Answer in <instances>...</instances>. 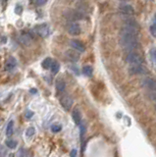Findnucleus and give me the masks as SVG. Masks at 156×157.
<instances>
[{
	"label": "nucleus",
	"mask_w": 156,
	"mask_h": 157,
	"mask_svg": "<svg viewBox=\"0 0 156 157\" xmlns=\"http://www.w3.org/2000/svg\"><path fill=\"white\" fill-rule=\"evenodd\" d=\"M119 42L122 48L124 50L134 52L139 47V29L133 27H128L125 26L122 27L120 30V35H119Z\"/></svg>",
	"instance_id": "nucleus-1"
},
{
	"label": "nucleus",
	"mask_w": 156,
	"mask_h": 157,
	"mask_svg": "<svg viewBox=\"0 0 156 157\" xmlns=\"http://www.w3.org/2000/svg\"><path fill=\"white\" fill-rule=\"evenodd\" d=\"M64 16H65L67 20L71 21V22H76V21L84 19V14L79 10H75V9L67 10L65 13H64Z\"/></svg>",
	"instance_id": "nucleus-2"
},
{
	"label": "nucleus",
	"mask_w": 156,
	"mask_h": 157,
	"mask_svg": "<svg viewBox=\"0 0 156 157\" xmlns=\"http://www.w3.org/2000/svg\"><path fill=\"white\" fill-rule=\"evenodd\" d=\"M127 63L131 66H136V65H142L143 63V58L142 55L136 53V52H130L126 57Z\"/></svg>",
	"instance_id": "nucleus-3"
},
{
	"label": "nucleus",
	"mask_w": 156,
	"mask_h": 157,
	"mask_svg": "<svg viewBox=\"0 0 156 157\" xmlns=\"http://www.w3.org/2000/svg\"><path fill=\"white\" fill-rule=\"evenodd\" d=\"M32 30L38 36L43 38H47V36L50 35V27H49V25L46 24V23L38 25V26H35V27H33Z\"/></svg>",
	"instance_id": "nucleus-4"
},
{
	"label": "nucleus",
	"mask_w": 156,
	"mask_h": 157,
	"mask_svg": "<svg viewBox=\"0 0 156 157\" xmlns=\"http://www.w3.org/2000/svg\"><path fill=\"white\" fill-rule=\"evenodd\" d=\"M67 30H68L69 35H74V36L81 35V33H82L81 26H79V25L78 23H76V22L69 23L68 26H67Z\"/></svg>",
	"instance_id": "nucleus-5"
},
{
	"label": "nucleus",
	"mask_w": 156,
	"mask_h": 157,
	"mask_svg": "<svg viewBox=\"0 0 156 157\" xmlns=\"http://www.w3.org/2000/svg\"><path fill=\"white\" fill-rule=\"evenodd\" d=\"M129 74L130 75H145L147 74V69L142 65L131 66L129 68Z\"/></svg>",
	"instance_id": "nucleus-6"
},
{
	"label": "nucleus",
	"mask_w": 156,
	"mask_h": 157,
	"mask_svg": "<svg viewBox=\"0 0 156 157\" xmlns=\"http://www.w3.org/2000/svg\"><path fill=\"white\" fill-rule=\"evenodd\" d=\"M70 45H71V47H73V49H75V50L78 52L85 51L84 44L82 43L81 41H79V39H71V41H70Z\"/></svg>",
	"instance_id": "nucleus-7"
},
{
	"label": "nucleus",
	"mask_w": 156,
	"mask_h": 157,
	"mask_svg": "<svg viewBox=\"0 0 156 157\" xmlns=\"http://www.w3.org/2000/svg\"><path fill=\"white\" fill-rule=\"evenodd\" d=\"M65 56L71 62H77L79 59V53L75 49H69L65 52Z\"/></svg>",
	"instance_id": "nucleus-8"
},
{
	"label": "nucleus",
	"mask_w": 156,
	"mask_h": 157,
	"mask_svg": "<svg viewBox=\"0 0 156 157\" xmlns=\"http://www.w3.org/2000/svg\"><path fill=\"white\" fill-rule=\"evenodd\" d=\"M60 103L61 105L64 109L66 110V111H70L73 106V103H74V101L70 96H63L62 98L60 99Z\"/></svg>",
	"instance_id": "nucleus-9"
},
{
	"label": "nucleus",
	"mask_w": 156,
	"mask_h": 157,
	"mask_svg": "<svg viewBox=\"0 0 156 157\" xmlns=\"http://www.w3.org/2000/svg\"><path fill=\"white\" fill-rule=\"evenodd\" d=\"M18 41L23 46H30L32 43V38L29 33H23L18 38Z\"/></svg>",
	"instance_id": "nucleus-10"
},
{
	"label": "nucleus",
	"mask_w": 156,
	"mask_h": 157,
	"mask_svg": "<svg viewBox=\"0 0 156 157\" xmlns=\"http://www.w3.org/2000/svg\"><path fill=\"white\" fill-rule=\"evenodd\" d=\"M17 64H18V61H17L16 58L13 57V56H10L7 60H6L4 69H5V71H8V72H10V71H12L13 69H15V68H16Z\"/></svg>",
	"instance_id": "nucleus-11"
},
{
	"label": "nucleus",
	"mask_w": 156,
	"mask_h": 157,
	"mask_svg": "<svg viewBox=\"0 0 156 157\" xmlns=\"http://www.w3.org/2000/svg\"><path fill=\"white\" fill-rule=\"evenodd\" d=\"M142 85L149 90H156V82L150 78H145L142 80Z\"/></svg>",
	"instance_id": "nucleus-12"
},
{
	"label": "nucleus",
	"mask_w": 156,
	"mask_h": 157,
	"mask_svg": "<svg viewBox=\"0 0 156 157\" xmlns=\"http://www.w3.org/2000/svg\"><path fill=\"white\" fill-rule=\"evenodd\" d=\"M72 118H73V120H74L76 125H81V123H82V113L78 108L73 110Z\"/></svg>",
	"instance_id": "nucleus-13"
},
{
	"label": "nucleus",
	"mask_w": 156,
	"mask_h": 157,
	"mask_svg": "<svg viewBox=\"0 0 156 157\" xmlns=\"http://www.w3.org/2000/svg\"><path fill=\"white\" fill-rule=\"evenodd\" d=\"M119 9H120V11L122 12L123 14L125 15H134V9L133 6H131V5H122L119 7Z\"/></svg>",
	"instance_id": "nucleus-14"
},
{
	"label": "nucleus",
	"mask_w": 156,
	"mask_h": 157,
	"mask_svg": "<svg viewBox=\"0 0 156 157\" xmlns=\"http://www.w3.org/2000/svg\"><path fill=\"white\" fill-rule=\"evenodd\" d=\"M55 87H56V90L59 91V92H62L65 90L66 88V82L63 81V80H57L56 81V84H55Z\"/></svg>",
	"instance_id": "nucleus-15"
},
{
	"label": "nucleus",
	"mask_w": 156,
	"mask_h": 157,
	"mask_svg": "<svg viewBox=\"0 0 156 157\" xmlns=\"http://www.w3.org/2000/svg\"><path fill=\"white\" fill-rule=\"evenodd\" d=\"M92 73H93V69L92 67L90 66V65H85L82 68V74H84V76L87 77H91L92 76Z\"/></svg>",
	"instance_id": "nucleus-16"
},
{
	"label": "nucleus",
	"mask_w": 156,
	"mask_h": 157,
	"mask_svg": "<svg viewBox=\"0 0 156 157\" xmlns=\"http://www.w3.org/2000/svg\"><path fill=\"white\" fill-rule=\"evenodd\" d=\"M14 134V122L10 121L8 123L7 128H6V135L7 137H11Z\"/></svg>",
	"instance_id": "nucleus-17"
},
{
	"label": "nucleus",
	"mask_w": 156,
	"mask_h": 157,
	"mask_svg": "<svg viewBox=\"0 0 156 157\" xmlns=\"http://www.w3.org/2000/svg\"><path fill=\"white\" fill-rule=\"evenodd\" d=\"M52 63H53V61H52L51 58L47 57V58H45L43 61H42L41 66H42L43 69H49V68L51 67V65H52Z\"/></svg>",
	"instance_id": "nucleus-18"
},
{
	"label": "nucleus",
	"mask_w": 156,
	"mask_h": 157,
	"mask_svg": "<svg viewBox=\"0 0 156 157\" xmlns=\"http://www.w3.org/2000/svg\"><path fill=\"white\" fill-rule=\"evenodd\" d=\"M5 143H6V146L9 147L10 149H15L17 147V144H18V141L17 140H7L5 141Z\"/></svg>",
	"instance_id": "nucleus-19"
},
{
	"label": "nucleus",
	"mask_w": 156,
	"mask_h": 157,
	"mask_svg": "<svg viewBox=\"0 0 156 157\" xmlns=\"http://www.w3.org/2000/svg\"><path fill=\"white\" fill-rule=\"evenodd\" d=\"M50 69H51V73L55 75V74H57L58 72H59V70H60V64L55 61V62L52 63Z\"/></svg>",
	"instance_id": "nucleus-20"
},
{
	"label": "nucleus",
	"mask_w": 156,
	"mask_h": 157,
	"mask_svg": "<svg viewBox=\"0 0 156 157\" xmlns=\"http://www.w3.org/2000/svg\"><path fill=\"white\" fill-rule=\"evenodd\" d=\"M35 127H29L25 132V135L27 137H32V135H35Z\"/></svg>",
	"instance_id": "nucleus-21"
},
{
	"label": "nucleus",
	"mask_w": 156,
	"mask_h": 157,
	"mask_svg": "<svg viewBox=\"0 0 156 157\" xmlns=\"http://www.w3.org/2000/svg\"><path fill=\"white\" fill-rule=\"evenodd\" d=\"M50 129H51V131L53 132V133H59V132L62 130V126H61L60 124H53L50 127Z\"/></svg>",
	"instance_id": "nucleus-22"
},
{
	"label": "nucleus",
	"mask_w": 156,
	"mask_h": 157,
	"mask_svg": "<svg viewBox=\"0 0 156 157\" xmlns=\"http://www.w3.org/2000/svg\"><path fill=\"white\" fill-rule=\"evenodd\" d=\"M149 56H150V59L152 62L156 63V47L150 49V51H149Z\"/></svg>",
	"instance_id": "nucleus-23"
},
{
	"label": "nucleus",
	"mask_w": 156,
	"mask_h": 157,
	"mask_svg": "<svg viewBox=\"0 0 156 157\" xmlns=\"http://www.w3.org/2000/svg\"><path fill=\"white\" fill-rule=\"evenodd\" d=\"M147 95H148L149 99L156 102V90H149L147 92Z\"/></svg>",
	"instance_id": "nucleus-24"
},
{
	"label": "nucleus",
	"mask_w": 156,
	"mask_h": 157,
	"mask_svg": "<svg viewBox=\"0 0 156 157\" xmlns=\"http://www.w3.org/2000/svg\"><path fill=\"white\" fill-rule=\"evenodd\" d=\"M149 30H150L151 35H152V36H154V38H156V24L151 25L150 27H149Z\"/></svg>",
	"instance_id": "nucleus-25"
},
{
	"label": "nucleus",
	"mask_w": 156,
	"mask_h": 157,
	"mask_svg": "<svg viewBox=\"0 0 156 157\" xmlns=\"http://www.w3.org/2000/svg\"><path fill=\"white\" fill-rule=\"evenodd\" d=\"M47 2V0H33V3L38 6H42Z\"/></svg>",
	"instance_id": "nucleus-26"
},
{
	"label": "nucleus",
	"mask_w": 156,
	"mask_h": 157,
	"mask_svg": "<svg viewBox=\"0 0 156 157\" xmlns=\"http://www.w3.org/2000/svg\"><path fill=\"white\" fill-rule=\"evenodd\" d=\"M32 116H33V112L32 111H30V110H27V111H26L25 117H26L27 119H30Z\"/></svg>",
	"instance_id": "nucleus-27"
},
{
	"label": "nucleus",
	"mask_w": 156,
	"mask_h": 157,
	"mask_svg": "<svg viewBox=\"0 0 156 157\" xmlns=\"http://www.w3.org/2000/svg\"><path fill=\"white\" fill-rule=\"evenodd\" d=\"M19 157H27V150L25 149H21L19 152Z\"/></svg>",
	"instance_id": "nucleus-28"
},
{
	"label": "nucleus",
	"mask_w": 156,
	"mask_h": 157,
	"mask_svg": "<svg viewBox=\"0 0 156 157\" xmlns=\"http://www.w3.org/2000/svg\"><path fill=\"white\" fill-rule=\"evenodd\" d=\"M22 11H23V9H22V7H21L20 5L17 6L16 9H15V12H16L17 14H21V13H22Z\"/></svg>",
	"instance_id": "nucleus-29"
},
{
	"label": "nucleus",
	"mask_w": 156,
	"mask_h": 157,
	"mask_svg": "<svg viewBox=\"0 0 156 157\" xmlns=\"http://www.w3.org/2000/svg\"><path fill=\"white\" fill-rule=\"evenodd\" d=\"M70 156L71 157H77V150L73 149L71 152H70Z\"/></svg>",
	"instance_id": "nucleus-30"
},
{
	"label": "nucleus",
	"mask_w": 156,
	"mask_h": 157,
	"mask_svg": "<svg viewBox=\"0 0 156 157\" xmlns=\"http://www.w3.org/2000/svg\"><path fill=\"white\" fill-rule=\"evenodd\" d=\"M30 92H32V93H35L36 90H30Z\"/></svg>",
	"instance_id": "nucleus-31"
},
{
	"label": "nucleus",
	"mask_w": 156,
	"mask_h": 157,
	"mask_svg": "<svg viewBox=\"0 0 156 157\" xmlns=\"http://www.w3.org/2000/svg\"><path fill=\"white\" fill-rule=\"evenodd\" d=\"M154 20H155V23H156V14L154 15Z\"/></svg>",
	"instance_id": "nucleus-32"
},
{
	"label": "nucleus",
	"mask_w": 156,
	"mask_h": 157,
	"mask_svg": "<svg viewBox=\"0 0 156 157\" xmlns=\"http://www.w3.org/2000/svg\"><path fill=\"white\" fill-rule=\"evenodd\" d=\"M121 1H129V0H121Z\"/></svg>",
	"instance_id": "nucleus-33"
},
{
	"label": "nucleus",
	"mask_w": 156,
	"mask_h": 157,
	"mask_svg": "<svg viewBox=\"0 0 156 157\" xmlns=\"http://www.w3.org/2000/svg\"><path fill=\"white\" fill-rule=\"evenodd\" d=\"M155 109H156V104H155Z\"/></svg>",
	"instance_id": "nucleus-34"
}]
</instances>
